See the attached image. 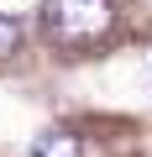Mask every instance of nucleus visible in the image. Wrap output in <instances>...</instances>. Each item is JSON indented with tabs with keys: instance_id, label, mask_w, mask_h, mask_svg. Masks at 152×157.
I'll return each instance as SVG.
<instances>
[{
	"instance_id": "f257e3e1",
	"label": "nucleus",
	"mask_w": 152,
	"mask_h": 157,
	"mask_svg": "<svg viewBox=\"0 0 152 157\" xmlns=\"http://www.w3.org/2000/svg\"><path fill=\"white\" fill-rule=\"evenodd\" d=\"M42 26L58 47H89L115 26V0H47Z\"/></svg>"
},
{
	"instance_id": "f03ea898",
	"label": "nucleus",
	"mask_w": 152,
	"mask_h": 157,
	"mask_svg": "<svg viewBox=\"0 0 152 157\" xmlns=\"http://www.w3.org/2000/svg\"><path fill=\"white\" fill-rule=\"evenodd\" d=\"M32 157H79V136H68V131H47V136H37Z\"/></svg>"
},
{
	"instance_id": "7ed1b4c3",
	"label": "nucleus",
	"mask_w": 152,
	"mask_h": 157,
	"mask_svg": "<svg viewBox=\"0 0 152 157\" xmlns=\"http://www.w3.org/2000/svg\"><path fill=\"white\" fill-rule=\"evenodd\" d=\"M21 47V21H11V16H0V63H6L11 52Z\"/></svg>"
}]
</instances>
